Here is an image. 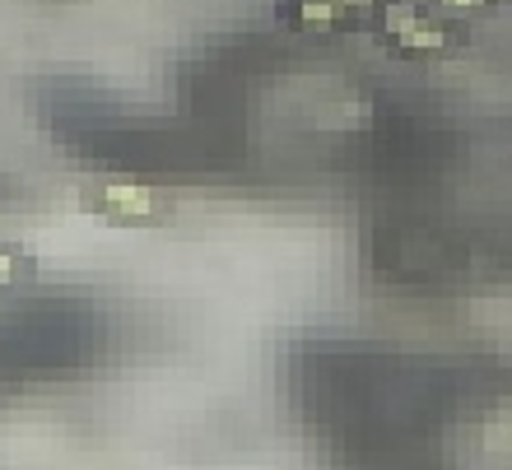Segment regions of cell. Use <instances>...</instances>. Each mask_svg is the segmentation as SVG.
Segmentation results:
<instances>
[{"mask_svg": "<svg viewBox=\"0 0 512 470\" xmlns=\"http://www.w3.org/2000/svg\"><path fill=\"white\" fill-rule=\"evenodd\" d=\"M373 33L396 61H438L466 47V19L443 14L433 0H387L373 19Z\"/></svg>", "mask_w": 512, "mask_h": 470, "instance_id": "obj_1", "label": "cell"}, {"mask_svg": "<svg viewBox=\"0 0 512 470\" xmlns=\"http://www.w3.org/2000/svg\"><path fill=\"white\" fill-rule=\"evenodd\" d=\"M387 0H275V19L298 33H340V28H373Z\"/></svg>", "mask_w": 512, "mask_h": 470, "instance_id": "obj_3", "label": "cell"}, {"mask_svg": "<svg viewBox=\"0 0 512 470\" xmlns=\"http://www.w3.org/2000/svg\"><path fill=\"white\" fill-rule=\"evenodd\" d=\"M80 205L103 224H126V229H149L168 215V191L149 182H94L80 191Z\"/></svg>", "mask_w": 512, "mask_h": 470, "instance_id": "obj_2", "label": "cell"}, {"mask_svg": "<svg viewBox=\"0 0 512 470\" xmlns=\"http://www.w3.org/2000/svg\"><path fill=\"white\" fill-rule=\"evenodd\" d=\"M38 275V256L19 242H0V289H19Z\"/></svg>", "mask_w": 512, "mask_h": 470, "instance_id": "obj_4", "label": "cell"}, {"mask_svg": "<svg viewBox=\"0 0 512 470\" xmlns=\"http://www.w3.org/2000/svg\"><path fill=\"white\" fill-rule=\"evenodd\" d=\"M433 5L443 14H452V19H475V14H494L508 0H433Z\"/></svg>", "mask_w": 512, "mask_h": 470, "instance_id": "obj_5", "label": "cell"}]
</instances>
